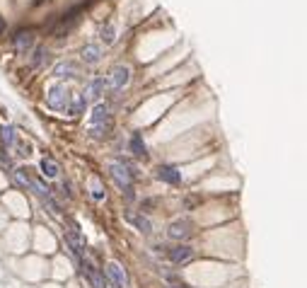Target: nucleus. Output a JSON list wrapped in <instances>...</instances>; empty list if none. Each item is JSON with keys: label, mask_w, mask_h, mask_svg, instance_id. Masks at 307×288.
<instances>
[{"label": "nucleus", "mask_w": 307, "mask_h": 288, "mask_svg": "<svg viewBox=\"0 0 307 288\" xmlns=\"http://www.w3.org/2000/svg\"><path fill=\"white\" fill-rule=\"evenodd\" d=\"M107 172H109V177L114 179V184L119 186V191L126 196V201H136V182H138V179L131 175L121 162H116V160L107 165Z\"/></svg>", "instance_id": "f257e3e1"}, {"label": "nucleus", "mask_w": 307, "mask_h": 288, "mask_svg": "<svg viewBox=\"0 0 307 288\" xmlns=\"http://www.w3.org/2000/svg\"><path fill=\"white\" fill-rule=\"evenodd\" d=\"M10 46L19 56H29V51L37 46V29L34 27H17L10 34Z\"/></svg>", "instance_id": "f03ea898"}, {"label": "nucleus", "mask_w": 307, "mask_h": 288, "mask_svg": "<svg viewBox=\"0 0 307 288\" xmlns=\"http://www.w3.org/2000/svg\"><path fill=\"white\" fill-rule=\"evenodd\" d=\"M70 90H68V85L56 80L54 85H48L46 90V104L48 109H54V112H65L68 109V102H70Z\"/></svg>", "instance_id": "7ed1b4c3"}, {"label": "nucleus", "mask_w": 307, "mask_h": 288, "mask_svg": "<svg viewBox=\"0 0 307 288\" xmlns=\"http://www.w3.org/2000/svg\"><path fill=\"white\" fill-rule=\"evenodd\" d=\"M131 78H133V70H131L129 63H116L109 68V75H107V83H109V90L112 92H121L123 87H129Z\"/></svg>", "instance_id": "20e7f679"}, {"label": "nucleus", "mask_w": 307, "mask_h": 288, "mask_svg": "<svg viewBox=\"0 0 307 288\" xmlns=\"http://www.w3.org/2000/svg\"><path fill=\"white\" fill-rule=\"evenodd\" d=\"M80 73H83L80 63L73 61V58H61L51 68V78H56V80H80L83 78Z\"/></svg>", "instance_id": "39448f33"}, {"label": "nucleus", "mask_w": 307, "mask_h": 288, "mask_svg": "<svg viewBox=\"0 0 307 288\" xmlns=\"http://www.w3.org/2000/svg\"><path fill=\"white\" fill-rule=\"evenodd\" d=\"M107 92H109V83H107V78H104V75H94V78L87 80V87H85V97H87V102H90V100L99 102Z\"/></svg>", "instance_id": "423d86ee"}, {"label": "nucleus", "mask_w": 307, "mask_h": 288, "mask_svg": "<svg viewBox=\"0 0 307 288\" xmlns=\"http://www.w3.org/2000/svg\"><path fill=\"white\" fill-rule=\"evenodd\" d=\"M155 177H158L160 182H165L169 186H179L182 184V170L177 165H167V162H162L155 167Z\"/></svg>", "instance_id": "0eeeda50"}, {"label": "nucleus", "mask_w": 307, "mask_h": 288, "mask_svg": "<svg viewBox=\"0 0 307 288\" xmlns=\"http://www.w3.org/2000/svg\"><path fill=\"white\" fill-rule=\"evenodd\" d=\"M165 252H167V259L172 264H177V267H184V264H189V261L194 259V250L189 245H184V242H179L174 247H167Z\"/></svg>", "instance_id": "6e6552de"}, {"label": "nucleus", "mask_w": 307, "mask_h": 288, "mask_svg": "<svg viewBox=\"0 0 307 288\" xmlns=\"http://www.w3.org/2000/svg\"><path fill=\"white\" fill-rule=\"evenodd\" d=\"M191 232H194V223L189 221V218H177V221H172L167 228V235L172 240H186V237H191Z\"/></svg>", "instance_id": "1a4fd4ad"}, {"label": "nucleus", "mask_w": 307, "mask_h": 288, "mask_svg": "<svg viewBox=\"0 0 307 288\" xmlns=\"http://www.w3.org/2000/svg\"><path fill=\"white\" fill-rule=\"evenodd\" d=\"M104 58V51L99 44H94V41H90V44H85L83 49H80V61H83L85 65H99Z\"/></svg>", "instance_id": "9d476101"}, {"label": "nucleus", "mask_w": 307, "mask_h": 288, "mask_svg": "<svg viewBox=\"0 0 307 288\" xmlns=\"http://www.w3.org/2000/svg\"><path fill=\"white\" fill-rule=\"evenodd\" d=\"M51 63V51L46 46H34L29 51V68L32 70H41Z\"/></svg>", "instance_id": "9b49d317"}, {"label": "nucleus", "mask_w": 307, "mask_h": 288, "mask_svg": "<svg viewBox=\"0 0 307 288\" xmlns=\"http://www.w3.org/2000/svg\"><path fill=\"white\" fill-rule=\"evenodd\" d=\"M102 124H112V107L107 102H97L90 114V126H102Z\"/></svg>", "instance_id": "f8f14e48"}, {"label": "nucleus", "mask_w": 307, "mask_h": 288, "mask_svg": "<svg viewBox=\"0 0 307 288\" xmlns=\"http://www.w3.org/2000/svg\"><path fill=\"white\" fill-rule=\"evenodd\" d=\"M129 150H131V155L136 160H148L150 158V153H148V146H145V140H143V133H131V138H129Z\"/></svg>", "instance_id": "ddd939ff"}, {"label": "nucleus", "mask_w": 307, "mask_h": 288, "mask_svg": "<svg viewBox=\"0 0 307 288\" xmlns=\"http://www.w3.org/2000/svg\"><path fill=\"white\" fill-rule=\"evenodd\" d=\"M126 221H129L131 225H133V228H136V230H140L143 232V235H150V232H152V223H150V218L148 215H143V213H136V211H126Z\"/></svg>", "instance_id": "4468645a"}, {"label": "nucleus", "mask_w": 307, "mask_h": 288, "mask_svg": "<svg viewBox=\"0 0 307 288\" xmlns=\"http://www.w3.org/2000/svg\"><path fill=\"white\" fill-rule=\"evenodd\" d=\"M107 276L114 281L116 288H129V274H126V269H121L116 261H109V264H107Z\"/></svg>", "instance_id": "2eb2a0df"}, {"label": "nucleus", "mask_w": 307, "mask_h": 288, "mask_svg": "<svg viewBox=\"0 0 307 288\" xmlns=\"http://www.w3.org/2000/svg\"><path fill=\"white\" fill-rule=\"evenodd\" d=\"M17 140H19V133L12 124H0V146H3V148L12 150L17 146Z\"/></svg>", "instance_id": "dca6fc26"}, {"label": "nucleus", "mask_w": 307, "mask_h": 288, "mask_svg": "<svg viewBox=\"0 0 307 288\" xmlns=\"http://www.w3.org/2000/svg\"><path fill=\"white\" fill-rule=\"evenodd\" d=\"M87 97H85V92L80 94H70V102H68V109L65 112L70 114V116H80V114H85V109H87Z\"/></svg>", "instance_id": "f3484780"}, {"label": "nucleus", "mask_w": 307, "mask_h": 288, "mask_svg": "<svg viewBox=\"0 0 307 288\" xmlns=\"http://www.w3.org/2000/svg\"><path fill=\"white\" fill-rule=\"evenodd\" d=\"M39 170H41L44 179H56L61 175V167H58V162L54 158H41L39 160Z\"/></svg>", "instance_id": "a211bd4d"}, {"label": "nucleus", "mask_w": 307, "mask_h": 288, "mask_svg": "<svg viewBox=\"0 0 307 288\" xmlns=\"http://www.w3.org/2000/svg\"><path fill=\"white\" fill-rule=\"evenodd\" d=\"M27 191H32V194L39 196V199H46V196H51V189H48L46 179H44V177H34V175H32V182H29Z\"/></svg>", "instance_id": "6ab92c4d"}, {"label": "nucleus", "mask_w": 307, "mask_h": 288, "mask_svg": "<svg viewBox=\"0 0 307 288\" xmlns=\"http://www.w3.org/2000/svg\"><path fill=\"white\" fill-rule=\"evenodd\" d=\"M99 41H102L104 46H112L114 41H116V25L114 22H107L99 27Z\"/></svg>", "instance_id": "aec40b11"}, {"label": "nucleus", "mask_w": 307, "mask_h": 288, "mask_svg": "<svg viewBox=\"0 0 307 288\" xmlns=\"http://www.w3.org/2000/svg\"><path fill=\"white\" fill-rule=\"evenodd\" d=\"M10 175H12V179H15V184L22 186V189H27L29 182H32V170L29 167H17V170H12Z\"/></svg>", "instance_id": "412c9836"}, {"label": "nucleus", "mask_w": 307, "mask_h": 288, "mask_svg": "<svg viewBox=\"0 0 307 288\" xmlns=\"http://www.w3.org/2000/svg\"><path fill=\"white\" fill-rule=\"evenodd\" d=\"M90 196H92L94 201H104V199H107V189H104V184L97 177L90 179Z\"/></svg>", "instance_id": "4be33fe9"}, {"label": "nucleus", "mask_w": 307, "mask_h": 288, "mask_svg": "<svg viewBox=\"0 0 307 288\" xmlns=\"http://www.w3.org/2000/svg\"><path fill=\"white\" fill-rule=\"evenodd\" d=\"M109 133H112V124H102V126H92V129H90V136H92L94 140L109 138Z\"/></svg>", "instance_id": "5701e85b"}, {"label": "nucleus", "mask_w": 307, "mask_h": 288, "mask_svg": "<svg viewBox=\"0 0 307 288\" xmlns=\"http://www.w3.org/2000/svg\"><path fill=\"white\" fill-rule=\"evenodd\" d=\"M41 206L46 208L51 215H56V218H61V204H58L54 196H46V199H41Z\"/></svg>", "instance_id": "b1692460"}, {"label": "nucleus", "mask_w": 307, "mask_h": 288, "mask_svg": "<svg viewBox=\"0 0 307 288\" xmlns=\"http://www.w3.org/2000/svg\"><path fill=\"white\" fill-rule=\"evenodd\" d=\"M116 162H121L123 167L129 170L131 175L136 177V179L140 177V167H138V162H136V160H131V158H123V155H119V158H116Z\"/></svg>", "instance_id": "393cba45"}, {"label": "nucleus", "mask_w": 307, "mask_h": 288, "mask_svg": "<svg viewBox=\"0 0 307 288\" xmlns=\"http://www.w3.org/2000/svg\"><path fill=\"white\" fill-rule=\"evenodd\" d=\"M61 194H63L65 199H73V186H70L68 179H61Z\"/></svg>", "instance_id": "a878e982"}, {"label": "nucleus", "mask_w": 307, "mask_h": 288, "mask_svg": "<svg viewBox=\"0 0 307 288\" xmlns=\"http://www.w3.org/2000/svg\"><path fill=\"white\" fill-rule=\"evenodd\" d=\"M0 167H10V155H8V148L0 146Z\"/></svg>", "instance_id": "bb28decb"}, {"label": "nucleus", "mask_w": 307, "mask_h": 288, "mask_svg": "<svg viewBox=\"0 0 307 288\" xmlns=\"http://www.w3.org/2000/svg\"><path fill=\"white\" fill-rule=\"evenodd\" d=\"M5 29H8V25H5V19L0 17V37H3V34H5Z\"/></svg>", "instance_id": "cd10ccee"}]
</instances>
